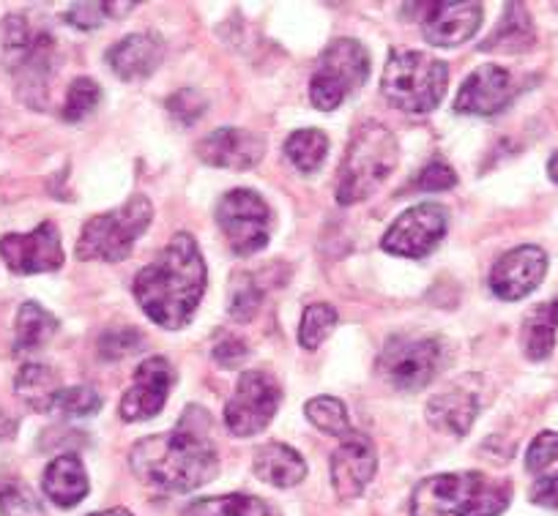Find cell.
<instances>
[{
	"mask_svg": "<svg viewBox=\"0 0 558 516\" xmlns=\"http://www.w3.org/2000/svg\"><path fill=\"white\" fill-rule=\"evenodd\" d=\"M211 416L203 407H186L173 432L143 438L129 454L132 472L159 492L184 494L203 487L219 472L211 440Z\"/></svg>",
	"mask_w": 558,
	"mask_h": 516,
	"instance_id": "cell-1",
	"label": "cell"
},
{
	"mask_svg": "<svg viewBox=\"0 0 558 516\" xmlns=\"http://www.w3.org/2000/svg\"><path fill=\"white\" fill-rule=\"evenodd\" d=\"M206 282V260L197 241L190 233H179L159 251L157 260L134 277L132 293L148 320L165 331H181L195 317Z\"/></svg>",
	"mask_w": 558,
	"mask_h": 516,
	"instance_id": "cell-2",
	"label": "cell"
},
{
	"mask_svg": "<svg viewBox=\"0 0 558 516\" xmlns=\"http://www.w3.org/2000/svg\"><path fill=\"white\" fill-rule=\"evenodd\" d=\"M512 503V483L485 472H441L411 494V516H501Z\"/></svg>",
	"mask_w": 558,
	"mask_h": 516,
	"instance_id": "cell-3",
	"label": "cell"
},
{
	"mask_svg": "<svg viewBox=\"0 0 558 516\" xmlns=\"http://www.w3.org/2000/svg\"><path fill=\"white\" fill-rule=\"evenodd\" d=\"M0 58L14 77L20 99L34 110H45L50 79L58 69V45L52 34L36 30L23 14H9L0 23Z\"/></svg>",
	"mask_w": 558,
	"mask_h": 516,
	"instance_id": "cell-4",
	"label": "cell"
},
{
	"mask_svg": "<svg viewBox=\"0 0 558 516\" xmlns=\"http://www.w3.org/2000/svg\"><path fill=\"white\" fill-rule=\"evenodd\" d=\"M449 88V66L430 52L391 50L386 61L380 94L408 115H427L444 101Z\"/></svg>",
	"mask_w": 558,
	"mask_h": 516,
	"instance_id": "cell-5",
	"label": "cell"
},
{
	"mask_svg": "<svg viewBox=\"0 0 558 516\" xmlns=\"http://www.w3.org/2000/svg\"><path fill=\"white\" fill-rule=\"evenodd\" d=\"M397 161H400V145H397L395 134L384 123H362L353 134L351 148L340 167L337 202L356 206V202L373 197L395 172Z\"/></svg>",
	"mask_w": 558,
	"mask_h": 516,
	"instance_id": "cell-6",
	"label": "cell"
},
{
	"mask_svg": "<svg viewBox=\"0 0 558 516\" xmlns=\"http://www.w3.org/2000/svg\"><path fill=\"white\" fill-rule=\"evenodd\" d=\"M154 206L146 195H134L126 206L85 222L77 238L80 260L121 262L132 255L137 238L151 228Z\"/></svg>",
	"mask_w": 558,
	"mask_h": 516,
	"instance_id": "cell-7",
	"label": "cell"
},
{
	"mask_svg": "<svg viewBox=\"0 0 558 516\" xmlns=\"http://www.w3.org/2000/svg\"><path fill=\"white\" fill-rule=\"evenodd\" d=\"M369 74V56L356 39L331 41L318 58L313 79H310V101L315 110L331 112L351 99Z\"/></svg>",
	"mask_w": 558,
	"mask_h": 516,
	"instance_id": "cell-8",
	"label": "cell"
},
{
	"mask_svg": "<svg viewBox=\"0 0 558 516\" xmlns=\"http://www.w3.org/2000/svg\"><path fill=\"white\" fill-rule=\"evenodd\" d=\"M217 224L233 255H257L271 238V208L257 192L233 189L219 200Z\"/></svg>",
	"mask_w": 558,
	"mask_h": 516,
	"instance_id": "cell-9",
	"label": "cell"
},
{
	"mask_svg": "<svg viewBox=\"0 0 558 516\" xmlns=\"http://www.w3.org/2000/svg\"><path fill=\"white\" fill-rule=\"evenodd\" d=\"M279 402H282V389L271 374L257 369L244 372L225 407V427L235 438H252L271 423Z\"/></svg>",
	"mask_w": 558,
	"mask_h": 516,
	"instance_id": "cell-10",
	"label": "cell"
},
{
	"mask_svg": "<svg viewBox=\"0 0 558 516\" xmlns=\"http://www.w3.org/2000/svg\"><path fill=\"white\" fill-rule=\"evenodd\" d=\"M447 208L438 206V202H418L391 222V228L380 238V246L389 255L418 260L441 244L444 235H447Z\"/></svg>",
	"mask_w": 558,
	"mask_h": 516,
	"instance_id": "cell-11",
	"label": "cell"
},
{
	"mask_svg": "<svg viewBox=\"0 0 558 516\" xmlns=\"http://www.w3.org/2000/svg\"><path fill=\"white\" fill-rule=\"evenodd\" d=\"M447 364V351L441 339H416V342H395L380 358L386 383L400 391H422L441 374Z\"/></svg>",
	"mask_w": 558,
	"mask_h": 516,
	"instance_id": "cell-12",
	"label": "cell"
},
{
	"mask_svg": "<svg viewBox=\"0 0 558 516\" xmlns=\"http://www.w3.org/2000/svg\"><path fill=\"white\" fill-rule=\"evenodd\" d=\"M0 260L17 277L52 273L63 266L61 233L52 222H41L31 233H9L0 238Z\"/></svg>",
	"mask_w": 558,
	"mask_h": 516,
	"instance_id": "cell-13",
	"label": "cell"
},
{
	"mask_svg": "<svg viewBox=\"0 0 558 516\" xmlns=\"http://www.w3.org/2000/svg\"><path fill=\"white\" fill-rule=\"evenodd\" d=\"M175 385V367L165 356H151L134 372L132 389L121 400V418L129 423L148 421L162 413Z\"/></svg>",
	"mask_w": 558,
	"mask_h": 516,
	"instance_id": "cell-14",
	"label": "cell"
},
{
	"mask_svg": "<svg viewBox=\"0 0 558 516\" xmlns=\"http://www.w3.org/2000/svg\"><path fill=\"white\" fill-rule=\"evenodd\" d=\"M512 99V74L504 66H498V63H485V66L474 69L465 77V83L460 85L458 96H454V112L458 115L490 118L507 110Z\"/></svg>",
	"mask_w": 558,
	"mask_h": 516,
	"instance_id": "cell-15",
	"label": "cell"
},
{
	"mask_svg": "<svg viewBox=\"0 0 558 516\" xmlns=\"http://www.w3.org/2000/svg\"><path fill=\"white\" fill-rule=\"evenodd\" d=\"M547 273V255L539 246H518L498 257L490 271V290L501 300H520L534 293Z\"/></svg>",
	"mask_w": 558,
	"mask_h": 516,
	"instance_id": "cell-16",
	"label": "cell"
},
{
	"mask_svg": "<svg viewBox=\"0 0 558 516\" xmlns=\"http://www.w3.org/2000/svg\"><path fill=\"white\" fill-rule=\"evenodd\" d=\"M378 470V454L367 434L351 432L331 456V487L342 500H353L367 489Z\"/></svg>",
	"mask_w": 558,
	"mask_h": 516,
	"instance_id": "cell-17",
	"label": "cell"
},
{
	"mask_svg": "<svg viewBox=\"0 0 558 516\" xmlns=\"http://www.w3.org/2000/svg\"><path fill=\"white\" fill-rule=\"evenodd\" d=\"M485 9L482 3H425L422 12V36L433 47H460L480 30Z\"/></svg>",
	"mask_w": 558,
	"mask_h": 516,
	"instance_id": "cell-18",
	"label": "cell"
},
{
	"mask_svg": "<svg viewBox=\"0 0 558 516\" xmlns=\"http://www.w3.org/2000/svg\"><path fill=\"white\" fill-rule=\"evenodd\" d=\"M266 153V143L246 128L225 126L211 132L197 145V156L208 167H225V170H252L260 164Z\"/></svg>",
	"mask_w": 558,
	"mask_h": 516,
	"instance_id": "cell-19",
	"label": "cell"
},
{
	"mask_svg": "<svg viewBox=\"0 0 558 516\" xmlns=\"http://www.w3.org/2000/svg\"><path fill=\"white\" fill-rule=\"evenodd\" d=\"M165 58V41L162 36L154 30H143V34H129L126 39L116 41L107 50L105 61L121 79H143L151 77L159 69Z\"/></svg>",
	"mask_w": 558,
	"mask_h": 516,
	"instance_id": "cell-20",
	"label": "cell"
},
{
	"mask_svg": "<svg viewBox=\"0 0 558 516\" xmlns=\"http://www.w3.org/2000/svg\"><path fill=\"white\" fill-rule=\"evenodd\" d=\"M41 489L58 508H74L88 497V472L74 454H61L47 465Z\"/></svg>",
	"mask_w": 558,
	"mask_h": 516,
	"instance_id": "cell-21",
	"label": "cell"
},
{
	"mask_svg": "<svg viewBox=\"0 0 558 516\" xmlns=\"http://www.w3.org/2000/svg\"><path fill=\"white\" fill-rule=\"evenodd\" d=\"M252 470L260 481L271 483L279 489H291L304 481L307 476V462L302 459L296 449L286 443H263L257 445L255 459H252Z\"/></svg>",
	"mask_w": 558,
	"mask_h": 516,
	"instance_id": "cell-22",
	"label": "cell"
},
{
	"mask_svg": "<svg viewBox=\"0 0 558 516\" xmlns=\"http://www.w3.org/2000/svg\"><path fill=\"white\" fill-rule=\"evenodd\" d=\"M476 416H480V400L463 389L441 391L427 405V421L433 423V429L452 434V438L469 434Z\"/></svg>",
	"mask_w": 558,
	"mask_h": 516,
	"instance_id": "cell-23",
	"label": "cell"
},
{
	"mask_svg": "<svg viewBox=\"0 0 558 516\" xmlns=\"http://www.w3.org/2000/svg\"><path fill=\"white\" fill-rule=\"evenodd\" d=\"M534 47V23L525 12L523 3H507L501 23L480 45L482 52H504V56H520Z\"/></svg>",
	"mask_w": 558,
	"mask_h": 516,
	"instance_id": "cell-24",
	"label": "cell"
},
{
	"mask_svg": "<svg viewBox=\"0 0 558 516\" xmlns=\"http://www.w3.org/2000/svg\"><path fill=\"white\" fill-rule=\"evenodd\" d=\"M58 328H61V322L52 311H47L36 300H25L17 309V320H14V353L28 356V353L41 351L56 336Z\"/></svg>",
	"mask_w": 558,
	"mask_h": 516,
	"instance_id": "cell-25",
	"label": "cell"
},
{
	"mask_svg": "<svg viewBox=\"0 0 558 516\" xmlns=\"http://www.w3.org/2000/svg\"><path fill=\"white\" fill-rule=\"evenodd\" d=\"M558 328V298L534 306L520 325V344L529 361H545L556 347Z\"/></svg>",
	"mask_w": 558,
	"mask_h": 516,
	"instance_id": "cell-26",
	"label": "cell"
},
{
	"mask_svg": "<svg viewBox=\"0 0 558 516\" xmlns=\"http://www.w3.org/2000/svg\"><path fill=\"white\" fill-rule=\"evenodd\" d=\"M61 391L56 369L45 367V364H25L14 378V394L36 413H52Z\"/></svg>",
	"mask_w": 558,
	"mask_h": 516,
	"instance_id": "cell-27",
	"label": "cell"
},
{
	"mask_svg": "<svg viewBox=\"0 0 558 516\" xmlns=\"http://www.w3.org/2000/svg\"><path fill=\"white\" fill-rule=\"evenodd\" d=\"M181 516H274L266 500L255 494H222V497H203L186 505Z\"/></svg>",
	"mask_w": 558,
	"mask_h": 516,
	"instance_id": "cell-28",
	"label": "cell"
},
{
	"mask_svg": "<svg viewBox=\"0 0 558 516\" xmlns=\"http://www.w3.org/2000/svg\"><path fill=\"white\" fill-rule=\"evenodd\" d=\"M286 156L299 172H315L329 156V137L320 128H299L288 137Z\"/></svg>",
	"mask_w": 558,
	"mask_h": 516,
	"instance_id": "cell-29",
	"label": "cell"
},
{
	"mask_svg": "<svg viewBox=\"0 0 558 516\" xmlns=\"http://www.w3.org/2000/svg\"><path fill=\"white\" fill-rule=\"evenodd\" d=\"M304 416L313 423L315 429L326 434H337V438H345L351 434V418H348L345 402L337 400V396H313V400L304 405Z\"/></svg>",
	"mask_w": 558,
	"mask_h": 516,
	"instance_id": "cell-30",
	"label": "cell"
},
{
	"mask_svg": "<svg viewBox=\"0 0 558 516\" xmlns=\"http://www.w3.org/2000/svg\"><path fill=\"white\" fill-rule=\"evenodd\" d=\"M340 315L331 304H310L302 315V325H299V344L304 351H318L320 344L335 333Z\"/></svg>",
	"mask_w": 558,
	"mask_h": 516,
	"instance_id": "cell-31",
	"label": "cell"
},
{
	"mask_svg": "<svg viewBox=\"0 0 558 516\" xmlns=\"http://www.w3.org/2000/svg\"><path fill=\"white\" fill-rule=\"evenodd\" d=\"M99 101H101V88L96 79L90 77L72 79V85H69L66 90V101H63L61 118L66 123L83 121V118H88L90 112L99 107Z\"/></svg>",
	"mask_w": 558,
	"mask_h": 516,
	"instance_id": "cell-32",
	"label": "cell"
},
{
	"mask_svg": "<svg viewBox=\"0 0 558 516\" xmlns=\"http://www.w3.org/2000/svg\"><path fill=\"white\" fill-rule=\"evenodd\" d=\"M525 470L542 481V478H558V432L536 434L534 443L525 454Z\"/></svg>",
	"mask_w": 558,
	"mask_h": 516,
	"instance_id": "cell-33",
	"label": "cell"
},
{
	"mask_svg": "<svg viewBox=\"0 0 558 516\" xmlns=\"http://www.w3.org/2000/svg\"><path fill=\"white\" fill-rule=\"evenodd\" d=\"M99 356L101 361H121V358L134 356L146 347V336L137 328H116L99 336Z\"/></svg>",
	"mask_w": 558,
	"mask_h": 516,
	"instance_id": "cell-34",
	"label": "cell"
},
{
	"mask_svg": "<svg viewBox=\"0 0 558 516\" xmlns=\"http://www.w3.org/2000/svg\"><path fill=\"white\" fill-rule=\"evenodd\" d=\"M0 514L3 516H47L45 505L31 487L9 481L0 487Z\"/></svg>",
	"mask_w": 558,
	"mask_h": 516,
	"instance_id": "cell-35",
	"label": "cell"
},
{
	"mask_svg": "<svg viewBox=\"0 0 558 516\" xmlns=\"http://www.w3.org/2000/svg\"><path fill=\"white\" fill-rule=\"evenodd\" d=\"M52 410L61 413V416L66 418H88L101 410V396L99 391L90 389V385H74V389H63L61 394H58Z\"/></svg>",
	"mask_w": 558,
	"mask_h": 516,
	"instance_id": "cell-36",
	"label": "cell"
},
{
	"mask_svg": "<svg viewBox=\"0 0 558 516\" xmlns=\"http://www.w3.org/2000/svg\"><path fill=\"white\" fill-rule=\"evenodd\" d=\"M260 300H263V293L260 287H257L255 279L252 277L233 279V290H230V300H228V311L233 320L250 322L252 317H255Z\"/></svg>",
	"mask_w": 558,
	"mask_h": 516,
	"instance_id": "cell-37",
	"label": "cell"
},
{
	"mask_svg": "<svg viewBox=\"0 0 558 516\" xmlns=\"http://www.w3.org/2000/svg\"><path fill=\"white\" fill-rule=\"evenodd\" d=\"M458 186V172L447 164L444 159L427 161L425 170L416 175V189L418 192H447Z\"/></svg>",
	"mask_w": 558,
	"mask_h": 516,
	"instance_id": "cell-38",
	"label": "cell"
},
{
	"mask_svg": "<svg viewBox=\"0 0 558 516\" xmlns=\"http://www.w3.org/2000/svg\"><path fill=\"white\" fill-rule=\"evenodd\" d=\"M206 107H208L206 99H203V96L197 94V90H192V88L179 90V94H173L168 99L170 115L179 118V121L186 123V126H190V123H195V121H201V115L206 112Z\"/></svg>",
	"mask_w": 558,
	"mask_h": 516,
	"instance_id": "cell-39",
	"label": "cell"
},
{
	"mask_svg": "<svg viewBox=\"0 0 558 516\" xmlns=\"http://www.w3.org/2000/svg\"><path fill=\"white\" fill-rule=\"evenodd\" d=\"M107 17H110V14H107V3H74V7H69V12L63 14V23H69L77 30H94L99 28Z\"/></svg>",
	"mask_w": 558,
	"mask_h": 516,
	"instance_id": "cell-40",
	"label": "cell"
},
{
	"mask_svg": "<svg viewBox=\"0 0 558 516\" xmlns=\"http://www.w3.org/2000/svg\"><path fill=\"white\" fill-rule=\"evenodd\" d=\"M246 356H250L246 344L239 336H230V333H222L219 342L214 344V361L225 369H235L239 364L246 361Z\"/></svg>",
	"mask_w": 558,
	"mask_h": 516,
	"instance_id": "cell-41",
	"label": "cell"
},
{
	"mask_svg": "<svg viewBox=\"0 0 558 516\" xmlns=\"http://www.w3.org/2000/svg\"><path fill=\"white\" fill-rule=\"evenodd\" d=\"M529 497L531 503L542 505V508L558 511V478H542V481H534Z\"/></svg>",
	"mask_w": 558,
	"mask_h": 516,
	"instance_id": "cell-42",
	"label": "cell"
},
{
	"mask_svg": "<svg viewBox=\"0 0 558 516\" xmlns=\"http://www.w3.org/2000/svg\"><path fill=\"white\" fill-rule=\"evenodd\" d=\"M547 175L553 179V184H558V153H553L550 161H547Z\"/></svg>",
	"mask_w": 558,
	"mask_h": 516,
	"instance_id": "cell-43",
	"label": "cell"
},
{
	"mask_svg": "<svg viewBox=\"0 0 558 516\" xmlns=\"http://www.w3.org/2000/svg\"><path fill=\"white\" fill-rule=\"evenodd\" d=\"M88 516H132L126 508H110V511H96V514Z\"/></svg>",
	"mask_w": 558,
	"mask_h": 516,
	"instance_id": "cell-44",
	"label": "cell"
}]
</instances>
